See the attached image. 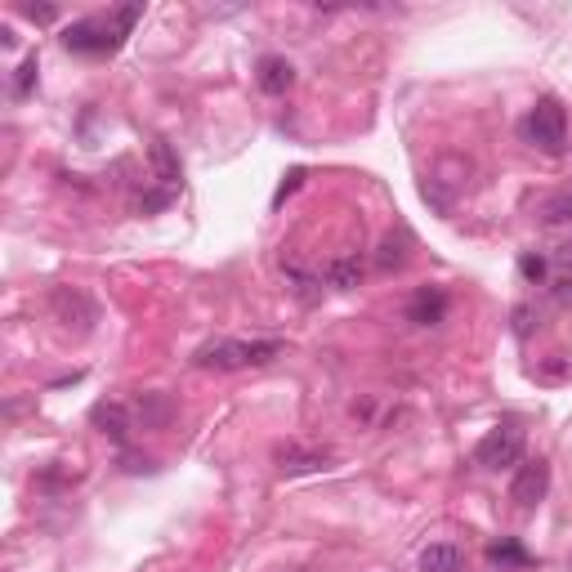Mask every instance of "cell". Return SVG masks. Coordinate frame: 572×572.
Wrapping results in <instances>:
<instances>
[{"label": "cell", "instance_id": "6da1fadb", "mask_svg": "<svg viewBox=\"0 0 572 572\" xmlns=\"http://www.w3.org/2000/svg\"><path fill=\"white\" fill-rule=\"evenodd\" d=\"M143 18V5H121L112 14H94V18H76L72 27H63V45L76 54H112L121 50V41L130 36Z\"/></svg>", "mask_w": 572, "mask_h": 572}, {"label": "cell", "instance_id": "7a4b0ae2", "mask_svg": "<svg viewBox=\"0 0 572 572\" xmlns=\"http://www.w3.org/2000/svg\"><path fill=\"white\" fill-rule=\"evenodd\" d=\"M282 340H211L197 349V367L215 371H242V367H264V362L282 358Z\"/></svg>", "mask_w": 572, "mask_h": 572}, {"label": "cell", "instance_id": "3957f363", "mask_svg": "<svg viewBox=\"0 0 572 572\" xmlns=\"http://www.w3.org/2000/svg\"><path fill=\"white\" fill-rule=\"evenodd\" d=\"M523 135H528L532 148H541L546 157H559L568 148V112L559 99H537V108L523 121Z\"/></svg>", "mask_w": 572, "mask_h": 572}, {"label": "cell", "instance_id": "277c9868", "mask_svg": "<svg viewBox=\"0 0 572 572\" xmlns=\"http://www.w3.org/2000/svg\"><path fill=\"white\" fill-rule=\"evenodd\" d=\"M519 456H523V429L514 421L488 429V434L479 438V447H474V461H479L483 470H510V465H519Z\"/></svg>", "mask_w": 572, "mask_h": 572}, {"label": "cell", "instance_id": "5b68a950", "mask_svg": "<svg viewBox=\"0 0 572 572\" xmlns=\"http://www.w3.org/2000/svg\"><path fill=\"white\" fill-rule=\"evenodd\" d=\"M50 304H54V318L68 331H76V336L94 331V322H99V304H94L81 286H59V291L50 295Z\"/></svg>", "mask_w": 572, "mask_h": 572}, {"label": "cell", "instance_id": "8992f818", "mask_svg": "<svg viewBox=\"0 0 572 572\" xmlns=\"http://www.w3.org/2000/svg\"><path fill=\"white\" fill-rule=\"evenodd\" d=\"M546 488H550V465L546 461H528V465H519V474H514L510 497L519 501L523 510H532L537 501H546Z\"/></svg>", "mask_w": 572, "mask_h": 572}, {"label": "cell", "instance_id": "52a82bcc", "mask_svg": "<svg viewBox=\"0 0 572 572\" xmlns=\"http://www.w3.org/2000/svg\"><path fill=\"white\" fill-rule=\"evenodd\" d=\"M443 318H447V295L438 291V286H421V291L412 295V304H407V322H416V327H438Z\"/></svg>", "mask_w": 572, "mask_h": 572}, {"label": "cell", "instance_id": "ba28073f", "mask_svg": "<svg viewBox=\"0 0 572 572\" xmlns=\"http://www.w3.org/2000/svg\"><path fill=\"white\" fill-rule=\"evenodd\" d=\"M327 465H331V452H313V447H300V443L278 447V470L282 474H313V470H327Z\"/></svg>", "mask_w": 572, "mask_h": 572}, {"label": "cell", "instance_id": "9c48e42d", "mask_svg": "<svg viewBox=\"0 0 572 572\" xmlns=\"http://www.w3.org/2000/svg\"><path fill=\"white\" fill-rule=\"evenodd\" d=\"M255 81H260V90L264 94H286L295 85V68L286 59H278V54H269V59H260V72H255Z\"/></svg>", "mask_w": 572, "mask_h": 572}, {"label": "cell", "instance_id": "30bf717a", "mask_svg": "<svg viewBox=\"0 0 572 572\" xmlns=\"http://www.w3.org/2000/svg\"><path fill=\"white\" fill-rule=\"evenodd\" d=\"M148 157H152V170H157L161 188H166V193H179V184H184V175H179V157H175V148H170L166 139H152Z\"/></svg>", "mask_w": 572, "mask_h": 572}, {"label": "cell", "instance_id": "8fae6325", "mask_svg": "<svg viewBox=\"0 0 572 572\" xmlns=\"http://www.w3.org/2000/svg\"><path fill=\"white\" fill-rule=\"evenodd\" d=\"M362 273H367V264H362L358 251L336 255V260L327 264V286H336V291H354V286L362 282Z\"/></svg>", "mask_w": 572, "mask_h": 572}, {"label": "cell", "instance_id": "7c38bea8", "mask_svg": "<svg viewBox=\"0 0 572 572\" xmlns=\"http://www.w3.org/2000/svg\"><path fill=\"white\" fill-rule=\"evenodd\" d=\"M90 421L99 425L103 434L112 438V443H126V434H130V412H126L121 403H94Z\"/></svg>", "mask_w": 572, "mask_h": 572}, {"label": "cell", "instance_id": "4fadbf2b", "mask_svg": "<svg viewBox=\"0 0 572 572\" xmlns=\"http://www.w3.org/2000/svg\"><path fill=\"white\" fill-rule=\"evenodd\" d=\"M421 572H461V550L447 546V541H434V546L421 550Z\"/></svg>", "mask_w": 572, "mask_h": 572}, {"label": "cell", "instance_id": "5bb4252c", "mask_svg": "<svg viewBox=\"0 0 572 572\" xmlns=\"http://www.w3.org/2000/svg\"><path fill=\"white\" fill-rule=\"evenodd\" d=\"M537 219L546 228H559V224H572V188H564V193H550L546 202L537 206Z\"/></svg>", "mask_w": 572, "mask_h": 572}, {"label": "cell", "instance_id": "9a60e30c", "mask_svg": "<svg viewBox=\"0 0 572 572\" xmlns=\"http://www.w3.org/2000/svg\"><path fill=\"white\" fill-rule=\"evenodd\" d=\"M407 246H412V237H407V233H389L385 237V242H380V251H376V269L380 273H389V269H403V264H407Z\"/></svg>", "mask_w": 572, "mask_h": 572}, {"label": "cell", "instance_id": "2e32d148", "mask_svg": "<svg viewBox=\"0 0 572 572\" xmlns=\"http://www.w3.org/2000/svg\"><path fill=\"white\" fill-rule=\"evenodd\" d=\"M139 421H143V429H161L170 421V403L161 394H143L139 398Z\"/></svg>", "mask_w": 572, "mask_h": 572}, {"label": "cell", "instance_id": "e0dca14e", "mask_svg": "<svg viewBox=\"0 0 572 572\" xmlns=\"http://www.w3.org/2000/svg\"><path fill=\"white\" fill-rule=\"evenodd\" d=\"M488 559H492V564H510V568L528 564V555H523L519 541H497V546H488Z\"/></svg>", "mask_w": 572, "mask_h": 572}, {"label": "cell", "instance_id": "ac0fdd59", "mask_svg": "<svg viewBox=\"0 0 572 572\" xmlns=\"http://www.w3.org/2000/svg\"><path fill=\"white\" fill-rule=\"evenodd\" d=\"M32 85H36V54H27L23 68H18V76H14V99H27Z\"/></svg>", "mask_w": 572, "mask_h": 572}, {"label": "cell", "instance_id": "d6986e66", "mask_svg": "<svg viewBox=\"0 0 572 572\" xmlns=\"http://www.w3.org/2000/svg\"><path fill=\"white\" fill-rule=\"evenodd\" d=\"M519 273H523L528 282H541V278H546V260H541V255H523V260H519Z\"/></svg>", "mask_w": 572, "mask_h": 572}, {"label": "cell", "instance_id": "ffe728a7", "mask_svg": "<svg viewBox=\"0 0 572 572\" xmlns=\"http://www.w3.org/2000/svg\"><path fill=\"white\" fill-rule=\"evenodd\" d=\"M23 14H27V18H32V23L50 27V23H54V18H59V9H54V5H23Z\"/></svg>", "mask_w": 572, "mask_h": 572}, {"label": "cell", "instance_id": "44dd1931", "mask_svg": "<svg viewBox=\"0 0 572 572\" xmlns=\"http://www.w3.org/2000/svg\"><path fill=\"white\" fill-rule=\"evenodd\" d=\"M300 179H304V170H291V175H286V184L278 188V197H273V202H286V193H295V188H300Z\"/></svg>", "mask_w": 572, "mask_h": 572}, {"label": "cell", "instance_id": "7402d4cb", "mask_svg": "<svg viewBox=\"0 0 572 572\" xmlns=\"http://www.w3.org/2000/svg\"><path fill=\"white\" fill-rule=\"evenodd\" d=\"M555 300H559V304H564V309H568V304H572V278H564V282H555Z\"/></svg>", "mask_w": 572, "mask_h": 572}, {"label": "cell", "instance_id": "603a6c76", "mask_svg": "<svg viewBox=\"0 0 572 572\" xmlns=\"http://www.w3.org/2000/svg\"><path fill=\"white\" fill-rule=\"evenodd\" d=\"M555 264H559V269H568V273H572V242H568V246H559V251H555Z\"/></svg>", "mask_w": 572, "mask_h": 572}, {"label": "cell", "instance_id": "cb8c5ba5", "mask_svg": "<svg viewBox=\"0 0 572 572\" xmlns=\"http://www.w3.org/2000/svg\"><path fill=\"white\" fill-rule=\"evenodd\" d=\"M300 572H313V568H300Z\"/></svg>", "mask_w": 572, "mask_h": 572}]
</instances>
